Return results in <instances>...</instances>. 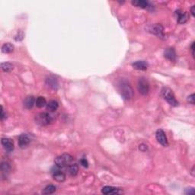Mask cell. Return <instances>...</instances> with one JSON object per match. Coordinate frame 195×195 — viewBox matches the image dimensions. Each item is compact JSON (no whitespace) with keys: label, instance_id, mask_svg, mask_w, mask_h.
Instances as JSON below:
<instances>
[{"label":"cell","instance_id":"6da1fadb","mask_svg":"<svg viewBox=\"0 0 195 195\" xmlns=\"http://www.w3.org/2000/svg\"><path fill=\"white\" fill-rule=\"evenodd\" d=\"M119 91L121 96L125 100H130L134 97V90L127 81H121L119 84Z\"/></svg>","mask_w":195,"mask_h":195},{"label":"cell","instance_id":"7a4b0ae2","mask_svg":"<svg viewBox=\"0 0 195 195\" xmlns=\"http://www.w3.org/2000/svg\"><path fill=\"white\" fill-rule=\"evenodd\" d=\"M73 161H74V158L71 155L68 153H64L60 156H57L55 159L54 163L55 165L59 168H63L68 167L70 164L73 163Z\"/></svg>","mask_w":195,"mask_h":195},{"label":"cell","instance_id":"3957f363","mask_svg":"<svg viewBox=\"0 0 195 195\" xmlns=\"http://www.w3.org/2000/svg\"><path fill=\"white\" fill-rule=\"evenodd\" d=\"M35 122L40 126H47L51 124L53 121V117L48 113H40L35 116Z\"/></svg>","mask_w":195,"mask_h":195},{"label":"cell","instance_id":"277c9868","mask_svg":"<svg viewBox=\"0 0 195 195\" xmlns=\"http://www.w3.org/2000/svg\"><path fill=\"white\" fill-rule=\"evenodd\" d=\"M137 89L142 95H146L150 91V84L146 78H140L137 83Z\"/></svg>","mask_w":195,"mask_h":195},{"label":"cell","instance_id":"5b68a950","mask_svg":"<svg viewBox=\"0 0 195 195\" xmlns=\"http://www.w3.org/2000/svg\"><path fill=\"white\" fill-rule=\"evenodd\" d=\"M163 95L164 98L168 101V104H171L172 106H177L178 104V101L175 99L172 91L170 88H164L163 89Z\"/></svg>","mask_w":195,"mask_h":195},{"label":"cell","instance_id":"8992f818","mask_svg":"<svg viewBox=\"0 0 195 195\" xmlns=\"http://www.w3.org/2000/svg\"><path fill=\"white\" fill-rule=\"evenodd\" d=\"M52 176H53V179L56 180L58 182H63L66 179V175L64 172H63L61 168H59L58 166L55 165L50 170Z\"/></svg>","mask_w":195,"mask_h":195},{"label":"cell","instance_id":"52a82bcc","mask_svg":"<svg viewBox=\"0 0 195 195\" xmlns=\"http://www.w3.org/2000/svg\"><path fill=\"white\" fill-rule=\"evenodd\" d=\"M155 137H156V140L163 146H168V139H167L166 135H165V132L161 129L158 130L155 133Z\"/></svg>","mask_w":195,"mask_h":195},{"label":"cell","instance_id":"ba28073f","mask_svg":"<svg viewBox=\"0 0 195 195\" xmlns=\"http://www.w3.org/2000/svg\"><path fill=\"white\" fill-rule=\"evenodd\" d=\"M2 145L3 146L5 150L8 152H11L14 150V142L12 140L9 138H2Z\"/></svg>","mask_w":195,"mask_h":195},{"label":"cell","instance_id":"9c48e42d","mask_svg":"<svg viewBox=\"0 0 195 195\" xmlns=\"http://www.w3.org/2000/svg\"><path fill=\"white\" fill-rule=\"evenodd\" d=\"M31 140L27 134H23L22 135H20V137H19V145L21 148H24V147H26L27 146H28Z\"/></svg>","mask_w":195,"mask_h":195},{"label":"cell","instance_id":"30bf717a","mask_svg":"<svg viewBox=\"0 0 195 195\" xmlns=\"http://www.w3.org/2000/svg\"><path fill=\"white\" fill-rule=\"evenodd\" d=\"M46 84L48 87H50L52 89H57L59 86V83L57 79L53 76H49L46 79Z\"/></svg>","mask_w":195,"mask_h":195},{"label":"cell","instance_id":"8fae6325","mask_svg":"<svg viewBox=\"0 0 195 195\" xmlns=\"http://www.w3.org/2000/svg\"><path fill=\"white\" fill-rule=\"evenodd\" d=\"M175 14L177 15V19H178V22L179 24H184L188 21V17L186 12H183L181 10H178L175 11Z\"/></svg>","mask_w":195,"mask_h":195},{"label":"cell","instance_id":"7c38bea8","mask_svg":"<svg viewBox=\"0 0 195 195\" xmlns=\"http://www.w3.org/2000/svg\"><path fill=\"white\" fill-rule=\"evenodd\" d=\"M152 32L160 38H164V28L161 24H155L152 27Z\"/></svg>","mask_w":195,"mask_h":195},{"label":"cell","instance_id":"4fadbf2b","mask_svg":"<svg viewBox=\"0 0 195 195\" xmlns=\"http://www.w3.org/2000/svg\"><path fill=\"white\" fill-rule=\"evenodd\" d=\"M164 55H165V58L171 60V61H175L176 60V53H175L174 48H167L165 50Z\"/></svg>","mask_w":195,"mask_h":195},{"label":"cell","instance_id":"5bb4252c","mask_svg":"<svg viewBox=\"0 0 195 195\" xmlns=\"http://www.w3.org/2000/svg\"><path fill=\"white\" fill-rule=\"evenodd\" d=\"M35 101L36 100L34 96H28L24 101V107L27 109L32 108L33 106L35 104Z\"/></svg>","mask_w":195,"mask_h":195},{"label":"cell","instance_id":"9a60e30c","mask_svg":"<svg viewBox=\"0 0 195 195\" xmlns=\"http://www.w3.org/2000/svg\"><path fill=\"white\" fill-rule=\"evenodd\" d=\"M119 189L116 188L114 187L111 186H105L102 188L101 192L104 194H118Z\"/></svg>","mask_w":195,"mask_h":195},{"label":"cell","instance_id":"2e32d148","mask_svg":"<svg viewBox=\"0 0 195 195\" xmlns=\"http://www.w3.org/2000/svg\"><path fill=\"white\" fill-rule=\"evenodd\" d=\"M133 67L138 70H146L148 68V63L146 61H137L132 64Z\"/></svg>","mask_w":195,"mask_h":195},{"label":"cell","instance_id":"e0dca14e","mask_svg":"<svg viewBox=\"0 0 195 195\" xmlns=\"http://www.w3.org/2000/svg\"><path fill=\"white\" fill-rule=\"evenodd\" d=\"M67 169H68V172L71 176H76L78 172V165H76V163H72L67 167Z\"/></svg>","mask_w":195,"mask_h":195},{"label":"cell","instance_id":"ac0fdd59","mask_svg":"<svg viewBox=\"0 0 195 195\" xmlns=\"http://www.w3.org/2000/svg\"><path fill=\"white\" fill-rule=\"evenodd\" d=\"M59 108V104L57 101H50L47 104V109L50 112H54Z\"/></svg>","mask_w":195,"mask_h":195},{"label":"cell","instance_id":"d6986e66","mask_svg":"<svg viewBox=\"0 0 195 195\" xmlns=\"http://www.w3.org/2000/svg\"><path fill=\"white\" fill-rule=\"evenodd\" d=\"M132 4L137 6V7L146 9V8L148 7L149 2L147 1H145V0H134V1H132Z\"/></svg>","mask_w":195,"mask_h":195},{"label":"cell","instance_id":"ffe728a7","mask_svg":"<svg viewBox=\"0 0 195 195\" xmlns=\"http://www.w3.org/2000/svg\"><path fill=\"white\" fill-rule=\"evenodd\" d=\"M14 50V46L10 43H6L2 47V51L5 53H10Z\"/></svg>","mask_w":195,"mask_h":195},{"label":"cell","instance_id":"44dd1931","mask_svg":"<svg viewBox=\"0 0 195 195\" xmlns=\"http://www.w3.org/2000/svg\"><path fill=\"white\" fill-rule=\"evenodd\" d=\"M35 104H36V105H37V108H41L44 107V106L47 104V101H46V99L44 97H42V96H40V97H38L37 98V99H36Z\"/></svg>","mask_w":195,"mask_h":195},{"label":"cell","instance_id":"7402d4cb","mask_svg":"<svg viewBox=\"0 0 195 195\" xmlns=\"http://www.w3.org/2000/svg\"><path fill=\"white\" fill-rule=\"evenodd\" d=\"M1 68L3 72L10 73L13 70V65L10 63H2L1 64Z\"/></svg>","mask_w":195,"mask_h":195},{"label":"cell","instance_id":"603a6c76","mask_svg":"<svg viewBox=\"0 0 195 195\" xmlns=\"http://www.w3.org/2000/svg\"><path fill=\"white\" fill-rule=\"evenodd\" d=\"M57 188L54 185H48V186L46 187L43 190V194H52L55 192Z\"/></svg>","mask_w":195,"mask_h":195},{"label":"cell","instance_id":"cb8c5ba5","mask_svg":"<svg viewBox=\"0 0 195 195\" xmlns=\"http://www.w3.org/2000/svg\"><path fill=\"white\" fill-rule=\"evenodd\" d=\"M10 169H11L10 165H9L7 162H3V163H2L1 170L4 175H6V174L9 173V171H10Z\"/></svg>","mask_w":195,"mask_h":195},{"label":"cell","instance_id":"d4e9b609","mask_svg":"<svg viewBox=\"0 0 195 195\" xmlns=\"http://www.w3.org/2000/svg\"><path fill=\"white\" fill-rule=\"evenodd\" d=\"M80 164H81L82 166H83L84 168H88V163L86 158H82L81 159H80Z\"/></svg>","mask_w":195,"mask_h":195},{"label":"cell","instance_id":"484cf974","mask_svg":"<svg viewBox=\"0 0 195 195\" xmlns=\"http://www.w3.org/2000/svg\"><path fill=\"white\" fill-rule=\"evenodd\" d=\"M188 101L191 104H194V94H191L188 97Z\"/></svg>","mask_w":195,"mask_h":195},{"label":"cell","instance_id":"4316f807","mask_svg":"<svg viewBox=\"0 0 195 195\" xmlns=\"http://www.w3.org/2000/svg\"><path fill=\"white\" fill-rule=\"evenodd\" d=\"M185 194H195V191L194 188H187L186 190H185Z\"/></svg>","mask_w":195,"mask_h":195},{"label":"cell","instance_id":"83f0119b","mask_svg":"<svg viewBox=\"0 0 195 195\" xmlns=\"http://www.w3.org/2000/svg\"><path fill=\"white\" fill-rule=\"evenodd\" d=\"M140 150H141L142 152H145L146 150H147V146L146 145V144H141V145H140Z\"/></svg>","mask_w":195,"mask_h":195},{"label":"cell","instance_id":"f1b7e54d","mask_svg":"<svg viewBox=\"0 0 195 195\" xmlns=\"http://www.w3.org/2000/svg\"><path fill=\"white\" fill-rule=\"evenodd\" d=\"M6 117V115L5 114L4 109H3L2 106H1V120H3Z\"/></svg>","mask_w":195,"mask_h":195},{"label":"cell","instance_id":"f546056e","mask_svg":"<svg viewBox=\"0 0 195 195\" xmlns=\"http://www.w3.org/2000/svg\"><path fill=\"white\" fill-rule=\"evenodd\" d=\"M195 6H193L192 7H191V15H192V16H195Z\"/></svg>","mask_w":195,"mask_h":195},{"label":"cell","instance_id":"4dcf8cb0","mask_svg":"<svg viewBox=\"0 0 195 195\" xmlns=\"http://www.w3.org/2000/svg\"><path fill=\"white\" fill-rule=\"evenodd\" d=\"M191 51H192V55L194 56V42H193L192 44H191Z\"/></svg>","mask_w":195,"mask_h":195}]
</instances>
